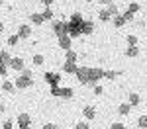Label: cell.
I'll return each mask as SVG.
<instances>
[{"mask_svg":"<svg viewBox=\"0 0 147 129\" xmlns=\"http://www.w3.org/2000/svg\"><path fill=\"white\" fill-rule=\"evenodd\" d=\"M104 76V70L102 69H88V84L90 86H96V82Z\"/></svg>","mask_w":147,"mask_h":129,"instance_id":"1","label":"cell"},{"mask_svg":"<svg viewBox=\"0 0 147 129\" xmlns=\"http://www.w3.org/2000/svg\"><path fill=\"white\" fill-rule=\"evenodd\" d=\"M53 31H55L57 37H61V35H69V23L55 22V23H53Z\"/></svg>","mask_w":147,"mask_h":129,"instance_id":"2","label":"cell"},{"mask_svg":"<svg viewBox=\"0 0 147 129\" xmlns=\"http://www.w3.org/2000/svg\"><path fill=\"white\" fill-rule=\"evenodd\" d=\"M34 84V80L30 78V76H20V78H16V88H30Z\"/></svg>","mask_w":147,"mask_h":129,"instance_id":"3","label":"cell"},{"mask_svg":"<svg viewBox=\"0 0 147 129\" xmlns=\"http://www.w3.org/2000/svg\"><path fill=\"white\" fill-rule=\"evenodd\" d=\"M75 74L79 76V80L82 82V84H88V69H84V67H79Z\"/></svg>","mask_w":147,"mask_h":129,"instance_id":"4","label":"cell"},{"mask_svg":"<svg viewBox=\"0 0 147 129\" xmlns=\"http://www.w3.org/2000/svg\"><path fill=\"white\" fill-rule=\"evenodd\" d=\"M59 47L63 51H69L71 49V35H61L59 37Z\"/></svg>","mask_w":147,"mask_h":129,"instance_id":"5","label":"cell"},{"mask_svg":"<svg viewBox=\"0 0 147 129\" xmlns=\"http://www.w3.org/2000/svg\"><path fill=\"white\" fill-rule=\"evenodd\" d=\"M79 69V65L77 63H71V61H65V65H63V70L67 72V74H75Z\"/></svg>","mask_w":147,"mask_h":129,"instance_id":"6","label":"cell"},{"mask_svg":"<svg viewBox=\"0 0 147 129\" xmlns=\"http://www.w3.org/2000/svg\"><path fill=\"white\" fill-rule=\"evenodd\" d=\"M30 35H32V27H30V25H22L20 31H18V37H20V39H28Z\"/></svg>","mask_w":147,"mask_h":129,"instance_id":"7","label":"cell"},{"mask_svg":"<svg viewBox=\"0 0 147 129\" xmlns=\"http://www.w3.org/2000/svg\"><path fill=\"white\" fill-rule=\"evenodd\" d=\"M10 67H12L14 70H24V61H22L20 57H14V59L10 61Z\"/></svg>","mask_w":147,"mask_h":129,"instance_id":"8","label":"cell"},{"mask_svg":"<svg viewBox=\"0 0 147 129\" xmlns=\"http://www.w3.org/2000/svg\"><path fill=\"white\" fill-rule=\"evenodd\" d=\"M18 125H20V127H28V125H30V116H28V114H20V116H18Z\"/></svg>","mask_w":147,"mask_h":129,"instance_id":"9","label":"cell"},{"mask_svg":"<svg viewBox=\"0 0 147 129\" xmlns=\"http://www.w3.org/2000/svg\"><path fill=\"white\" fill-rule=\"evenodd\" d=\"M82 114H84V117H86V119H94V116H96V110H94L92 106H86V108L82 110Z\"/></svg>","mask_w":147,"mask_h":129,"instance_id":"10","label":"cell"},{"mask_svg":"<svg viewBox=\"0 0 147 129\" xmlns=\"http://www.w3.org/2000/svg\"><path fill=\"white\" fill-rule=\"evenodd\" d=\"M10 61H12V57L8 51H0V65H10Z\"/></svg>","mask_w":147,"mask_h":129,"instance_id":"11","label":"cell"},{"mask_svg":"<svg viewBox=\"0 0 147 129\" xmlns=\"http://www.w3.org/2000/svg\"><path fill=\"white\" fill-rule=\"evenodd\" d=\"M124 23H125V18L122 14H116V16H114V25H116V27H122Z\"/></svg>","mask_w":147,"mask_h":129,"instance_id":"12","label":"cell"},{"mask_svg":"<svg viewBox=\"0 0 147 129\" xmlns=\"http://www.w3.org/2000/svg\"><path fill=\"white\" fill-rule=\"evenodd\" d=\"M137 53H139L137 45H129L127 49H125V55H127V57H137Z\"/></svg>","mask_w":147,"mask_h":129,"instance_id":"13","label":"cell"},{"mask_svg":"<svg viewBox=\"0 0 147 129\" xmlns=\"http://www.w3.org/2000/svg\"><path fill=\"white\" fill-rule=\"evenodd\" d=\"M129 110H131V106H129V104H122L120 108H118V114H120V116H127Z\"/></svg>","mask_w":147,"mask_h":129,"instance_id":"14","label":"cell"},{"mask_svg":"<svg viewBox=\"0 0 147 129\" xmlns=\"http://www.w3.org/2000/svg\"><path fill=\"white\" fill-rule=\"evenodd\" d=\"M65 53H67V61H71V63H77V59H79V55H77V51L69 49V51H65Z\"/></svg>","mask_w":147,"mask_h":129,"instance_id":"15","label":"cell"},{"mask_svg":"<svg viewBox=\"0 0 147 129\" xmlns=\"http://www.w3.org/2000/svg\"><path fill=\"white\" fill-rule=\"evenodd\" d=\"M59 96H63V98H71L73 96V88H59Z\"/></svg>","mask_w":147,"mask_h":129,"instance_id":"16","label":"cell"},{"mask_svg":"<svg viewBox=\"0 0 147 129\" xmlns=\"http://www.w3.org/2000/svg\"><path fill=\"white\" fill-rule=\"evenodd\" d=\"M32 22H34L35 25H39V23L45 22V20H43V16H41V14H32Z\"/></svg>","mask_w":147,"mask_h":129,"instance_id":"17","label":"cell"},{"mask_svg":"<svg viewBox=\"0 0 147 129\" xmlns=\"http://www.w3.org/2000/svg\"><path fill=\"white\" fill-rule=\"evenodd\" d=\"M98 18H100L102 22H108V20H110L112 16H110V12H108V10H100V14H98Z\"/></svg>","mask_w":147,"mask_h":129,"instance_id":"18","label":"cell"},{"mask_svg":"<svg viewBox=\"0 0 147 129\" xmlns=\"http://www.w3.org/2000/svg\"><path fill=\"white\" fill-rule=\"evenodd\" d=\"M129 106H137L139 104V94H129Z\"/></svg>","mask_w":147,"mask_h":129,"instance_id":"19","label":"cell"},{"mask_svg":"<svg viewBox=\"0 0 147 129\" xmlns=\"http://www.w3.org/2000/svg\"><path fill=\"white\" fill-rule=\"evenodd\" d=\"M82 33H92V23L90 22H84V23H82Z\"/></svg>","mask_w":147,"mask_h":129,"instance_id":"20","label":"cell"},{"mask_svg":"<svg viewBox=\"0 0 147 129\" xmlns=\"http://www.w3.org/2000/svg\"><path fill=\"white\" fill-rule=\"evenodd\" d=\"M2 88H4L6 92H14V84H12L10 80H4V84H2Z\"/></svg>","mask_w":147,"mask_h":129,"instance_id":"21","label":"cell"},{"mask_svg":"<svg viewBox=\"0 0 147 129\" xmlns=\"http://www.w3.org/2000/svg\"><path fill=\"white\" fill-rule=\"evenodd\" d=\"M18 41H20V37H18V35H10V37H8V45H10V47H14Z\"/></svg>","mask_w":147,"mask_h":129,"instance_id":"22","label":"cell"},{"mask_svg":"<svg viewBox=\"0 0 147 129\" xmlns=\"http://www.w3.org/2000/svg\"><path fill=\"white\" fill-rule=\"evenodd\" d=\"M41 16H43V20H51L53 18V12L49 10V8H45V10L41 12Z\"/></svg>","mask_w":147,"mask_h":129,"instance_id":"23","label":"cell"},{"mask_svg":"<svg viewBox=\"0 0 147 129\" xmlns=\"http://www.w3.org/2000/svg\"><path fill=\"white\" fill-rule=\"evenodd\" d=\"M104 76H106L108 80H114V78L118 76V72H114V70H106V72H104Z\"/></svg>","mask_w":147,"mask_h":129,"instance_id":"24","label":"cell"},{"mask_svg":"<svg viewBox=\"0 0 147 129\" xmlns=\"http://www.w3.org/2000/svg\"><path fill=\"white\" fill-rule=\"evenodd\" d=\"M43 61H45L43 55H35L34 57V65H43Z\"/></svg>","mask_w":147,"mask_h":129,"instance_id":"25","label":"cell"},{"mask_svg":"<svg viewBox=\"0 0 147 129\" xmlns=\"http://www.w3.org/2000/svg\"><path fill=\"white\" fill-rule=\"evenodd\" d=\"M137 125H139V127H147V116H141V117H139Z\"/></svg>","mask_w":147,"mask_h":129,"instance_id":"26","label":"cell"},{"mask_svg":"<svg viewBox=\"0 0 147 129\" xmlns=\"http://www.w3.org/2000/svg\"><path fill=\"white\" fill-rule=\"evenodd\" d=\"M127 45H137V37L136 35H127Z\"/></svg>","mask_w":147,"mask_h":129,"instance_id":"27","label":"cell"},{"mask_svg":"<svg viewBox=\"0 0 147 129\" xmlns=\"http://www.w3.org/2000/svg\"><path fill=\"white\" fill-rule=\"evenodd\" d=\"M106 10L110 12V16H112V18H114V16H116V14H118V8H116V6H114V4H110V6H108V8H106Z\"/></svg>","mask_w":147,"mask_h":129,"instance_id":"28","label":"cell"},{"mask_svg":"<svg viewBox=\"0 0 147 129\" xmlns=\"http://www.w3.org/2000/svg\"><path fill=\"white\" fill-rule=\"evenodd\" d=\"M139 10V4H137V2H131V4H129V10L127 12H131V14H134V12H137Z\"/></svg>","mask_w":147,"mask_h":129,"instance_id":"29","label":"cell"},{"mask_svg":"<svg viewBox=\"0 0 147 129\" xmlns=\"http://www.w3.org/2000/svg\"><path fill=\"white\" fill-rule=\"evenodd\" d=\"M75 129H90V125H88V123H77Z\"/></svg>","mask_w":147,"mask_h":129,"instance_id":"30","label":"cell"},{"mask_svg":"<svg viewBox=\"0 0 147 129\" xmlns=\"http://www.w3.org/2000/svg\"><path fill=\"white\" fill-rule=\"evenodd\" d=\"M71 20H73V22H80V20H82V16L77 12V14H73V16H71Z\"/></svg>","mask_w":147,"mask_h":129,"instance_id":"31","label":"cell"},{"mask_svg":"<svg viewBox=\"0 0 147 129\" xmlns=\"http://www.w3.org/2000/svg\"><path fill=\"white\" fill-rule=\"evenodd\" d=\"M110 129H125V125H124V123H112Z\"/></svg>","mask_w":147,"mask_h":129,"instance_id":"32","label":"cell"},{"mask_svg":"<svg viewBox=\"0 0 147 129\" xmlns=\"http://www.w3.org/2000/svg\"><path fill=\"white\" fill-rule=\"evenodd\" d=\"M122 16L125 18V22H129V20H134V14H131V12H125V14H122Z\"/></svg>","mask_w":147,"mask_h":129,"instance_id":"33","label":"cell"},{"mask_svg":"<svg viewBox=\"0 0 147 129\" xmlns=\"http://www.w3.org/2000/svg\"><path fill=\"white\" fill-rule=\"evenodd\" d=\"M22 74H24V76H30V78H32V70H30V69H24Z\"/></svg>","mask_w":147,"mask_h":129,"instance_id":"34","label":"cell"},{"mask_svg":"<svg viewBox=\"0 0 147 129\" xmlns=\"http://www.w3.org/2000/svg\"><path fill=\"white\" fill-rule=\"evenodd\" d=\"M102 92H104V90H102V86L96 84V86H94V94H102Z\"/></svg>","mask_w":147,"mask_h":129,"instance_id":"35","label":"cell"},{"mask_svg":"<svg viewBox=\"0 0 147 129\" xmlns=\"http://www.w3.org/2000/svg\"><path fill=\"white\" fill-rule=\"evenodd\" d=\"M6 74V65H0V76H4Z\"/></svg>","mask_w":147,"mask_h":129,"instance_id":"36","label":"cell"},{"mask_svg":"<svg viewBox=\"0 0 147 129\" xmlns=\"http://www.w3.org/2000/svg\"><path fill=\"white\" fill-rule=\"evenodd\" d=\"M51 94H53V96H59V88L53 86V88H51Z\"/></svg>","mask_w":147,"mask_h":129,"instance_id":"37","label":"cell"},{"mask_svg":"<svg viewBox=\"0 0 147 129\" xmlns=\"http://www.w3.org/2000/svg\"><path fill=\"white\" fill-rule=\"evenodd\" d=\"M43 129H57L53 123H47V125H43Z\"/></svg>","mask_w":147,"mask_h":129,"instance_id":"38","label":"cell"},{"mask_svg":"<svg viewBox=\"0 0 147 129\" xmlns=\"http://www.w3.org/2000/svg\"><path fill=\"white\" fill-rule=\"evenodd\" d=\"M41 2H43V4H45V8H47V6H49V4H51V2H53V0H41Z\"/></svg>","mask_w":147,"mask_h":129,"instance_id":"39","label":"cell"},{"mask_svg":"<svg viewBox=\"0 0 147 129\" xmlns=\"http://www.w3.org/2000/svg\"><path fill=\"white\" fill-rule=\"evenodd\" d=\"M2 31H4V23L0 22V33H2Z\"/></svg>","mask_w":147,"mask_h":129,"instance_id":"40","label":"cell"},{"mask_svg":"<svg viewBox=\"0 0 147 129\" xmlns=\"http://www.w3.org/2000/svg\"><path fill=\"white\" fill-rule=\"evenodd\" d=\"M100 2H106V4H110V2H112V0H100Z\"/></svg>","mask_w":147,"mask_h":129,"instance_id":"41","label":"cell"},{"mask_svg":"<svg viewBox=\"0 0 147 129\" xmlns=\"http://www.w3.org/2000/svg\"><path fill=\"white\" fill-rule=\"evenodd\" d=\"M0 112H4V106H2V104H0Z\"/></svg>","mask_w":147,"mask_h":129,"instance_id":"42","label":"cell"},{"mask_svg":"<svg viewBox=\"0 0 147 129\" xmlns=\"http://www.w3.org/2000/svg\"><path fill=\"white\" fill-rule=\"evenodd\" d=\"M86 2H88V0H86Z\"/></svg>","mask_w":147,"mask_h":129,"instance_id":"43","label":"cell"}]
</instances>
